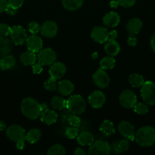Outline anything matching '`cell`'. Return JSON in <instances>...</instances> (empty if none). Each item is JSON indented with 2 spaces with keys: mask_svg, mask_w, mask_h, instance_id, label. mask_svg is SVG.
Masks as SVG:
<instances>
[{
  "mask_svg": "<svg viewBox=\"0 0 155 155\" xmlns=\"http://www.w3.org/2000/svg\"><path fill=\"white\" fill-rule=\"evenodd\" d=\"M78 134H79V131L78 127H68V128H67L66 130H65V136L70 139H74V138H76Z\"/></svg>",
  "mask_w": 155,
  "mask_h": 155,
  "instance_id": "obj_36",
  "label": "cell"
},
{
  "mask_svg": "<svg viewBox=\"0 0 155 155\" xmlns=\"http://www.w3.org/2000/svg\"><path fill=\"white\" fill-rule=\"evenodd\" d=\"M25 146V139L16 142V148L18 150H23Z\"/></svg>",
  "mask_w": 155,
  "mask_h": 155,
  "instance_id": "obj_45",
  "label": "cell"
},
{
  "mask_svg": "<svg viewBox=\"0 0 155 155\" xmlns=\"http://www.w3.org/2000/svg\"><path fill=\"white\" fill-rule=\"evenodd\" d=\"M110 152V145L102 140L93 142L88 149V154L91 155H108Z\"/></svg>",
  "mask_w": 155,
  "mask_h": 155,
  "instance_id": "obj_5",
  "label": "cell"
},
{
  "mask_svg": "<svg viewBox=\"0 0 155 155\" xmlns=\"http://www.w3.org/2000/svg\"><path fill=\"white\" fill-rule=\"evenodd\" d=\"M9 5V2L8 0H0V13L3 12H5Z\"/></svg>",
  "mask_w": 155,
  "mask_h": 155,
  "instance_id": "obj_44",
  "label": "cell"
},
{
  "mask_svg": "<svg viewBox=\"0 0 155 155\" xmlns=\"http://www.w3.org/2000/svg\"><path fill=\"white\" fill-rule=\"evenodd\" d=\"M118 2L119 5H121L124 8L132 7L135 5L136 0H116Z\"/></svg>",
  "mask_w": 155,
  "mask_h": 155,
  "instance_id": "obj_40",
  "label": "cell"
},
{
  "mask_svg": "<svg viewBox=\"0 0 155 155\" xmlns=\"http://www.w3.org/2000/svg\"><path fill=\"white\" fill-rule=\"evenodd\" d=\"M32 70L33 73L35 74H40L43 71V66L40 63L33 64L32 65Z\"/></svg>",
  "mask_w": 155,
  "mask_h": 155,
  "instance_id": "obj_42",
  "label": "cell"
},
{
  "mask_svg": "<svg viewBox=\"0 0 155 155\" xmlns=\"http://www.w3.org/2000/svg\"><path fill=\"white\" fill-rule=\"evenodd\" d=\"M115 60L112 56L104 57L100 62V68L103 70H111L115 67Z\"/></svg>",
  "mask_w": 155,
  "mask_h": 155,
  "instance_id": "obj_30",
  "label": "cell"
},
{
  "mask_svg": "<svg viewBox=\"0 0 155 155\" xmlns=\"http://www.w3.org/2000/svg\"><path fill=\"white\" fill-rule=\"evenodd\" d=\"M9 5L15 8L18 9L20 7H21L24 3V0H8Z\"/></svg>",
  "mask_w": 155,
  "mask_h": 155,
  "instance_id": "obj_41",
  "label": "cell"
},
{
  "mask_svg": "<svg viewBox=\"0 0 155 155\" xmlns=\"http://www.w3.org/2000/svg\"><path fill=\"white\" fill-rule=\"evenodd\" d=\"M11 39L12 42L15 45H21L26 42L27 38V34L26 30L21 26H14L11 29L10 33Z\"/></svg>",
  "mask_w": 155,
  "mask_h": 155,
  "instance_id": "obj_7",
  "label": "cell"
},
{
  "mask_svg": "<svg viewBox=\"0 0 155 155\" xmlns=\"http://www.w3.org/2000/svg\"><path fill=\"white\" fill-rule=\"evenodd\" d=\"M26 136V131L22 127L19 125H12L6 130V136L8 139L13 142L24 139Z\"/></svg>",
  "mask_w": 155,
  "mask_h": 155,
  "instance_id": "obj_9",
  "label": "cell"
},
{
  "mask_svg": "<svg viewBox=\"0 0 155 155\" xmlns=\"http://www.w3.org/2000/svg\"><path fill=\"white\" fill-rule=\"evenodd\" d=\"M50 77L55 79V80H59L62 78L66 73V67L63 63L61 62H54L50 68Z\"/></svg>",
  "mask_w": 155,
  "mask_h": 155,
  "instance_id": "obj_16",
  "label": "cell"
},
{
  "mask_svg": "<svg viewBox=\"0 0 155 155\" xmlns=\"http://www.w3.org/2000/svg\"><path fill=\"white\" fill-rule=\"evenodd\" d=\"M100 130L106 136H110L115 133V130L113 124L111 121L107 120H105L100 124Z\"/></svg>",
  "mask_w": 155,
  "mask_h": 155,
  "instance_id": "obj_29",
  "label": "cell"
},
{
  "mask_svg": "<svg viewBox=\"0 0 155 155\" xmlns=\"http://www.w3.org/2000/svg\"><path fill=\"white\" fill-rule=\"evenodd\" d=\"M81 119L77 116V114H73L68 117V123L71 127H78L81 125Z\"/></svg>",
  "mask_w": 155,
  "mask_h": 155,
  "instance_id": "obj_38",
  "label": "cell"
},
{
  "mask_svg": "<svg viewBox=\"0 0 155 155\" xmlns=\"http://www.w3.org/2000/svg\"><path fill=\"white\" fill-rule=\"evenodd\" d=\"M65 107L74 114H82L86 110V102L81 95H74L66 100Z\"/></svg>",
  "mask_w": 155,
  "mask_h": 155,
  "instance_id": "obj_3",
  "label": "cell"
},
{
  "mask_svg": "<svg viewBox=\"0 0 155 155\" xmlns=\"http://www.w3.org/2000/svg\"><path fill=\"white\" fill-rule=\"evenodd\" d=\"M141 28H142V22L139 18H134L129 20L126 25L127 31L132 35L138 34Z\"/></svg>",
  "mask_w": 155,
  "mask_h": 155,
  "instance_id": "obj_21",
  "label": "cell"
},
{
  "mask_svg": "<svg viewBox=\"0 0 155 155\" xmlns=\"http://www.w3.org/2000/svg\"><path fill=\"white\" fill-rule=\"evenodd\" d=\"M118 5H119V4H118V2L117 1H112L110 2V6L112 8H116Z\"/></svg>",
  "mask_w": 155,
  "mask_h": 155,
  "instance_id": "obj_52",
  "label": "cell"
},
{
  "mask_svg": "<svg viewBox=\"0 0 155 155\" xmlns=\"http://www.w3.org/2000/svg\"><path fill=\"white\" fill-rule=\"evenodd\" d=\"M40 106L41 112H43V111H44V110L49 109L48 108V105H47L46 103H45V102H43V103H41V104H40Z\"/></svg>",
  "mask_w": 155,
  "mask_h": 155,
  "instance_id": "obj_50",
  "label": "cell"
},
{
  "mask_svg": "<svg viewBox=\"0 0 155 155\" xmlns=\"http://www.w3.org/2000/svg\"><path fill=\"white\" fill-rule=\"evenodd\" d=\"M91 38L95 42L102 44L109 40V32L107 29L102 27H95L91 30Z\"/></svg>",
  "mask_w": 155,
  "mask_h": 155,
  "instance_id": "obj_13",
  "label": "cell"
},
{
  "mask_svg": "<svg viewBox=\"0 0 155 155\" xmlns=\"http://www.w3.org/2000/svg\"><path fill=\"white\" fill-rule=\"evenodd\" d=\"M106 52L110 56H115L119 54L120 51V45L115 39H109L106 42L104 46Z\"/></svg>",
  "mask_w": 155,
  "mask_h": 155,
  "instance_id": "obj_22",
  "label": "cell"
},
{
  "mask_svg": "<svg viewBox=\"0 0 155 155\" xmlns=\"http://www.w3.org/2000/svg\"><path fill=\"white\" fill-rule=\"evenodd\" d=\"M92 57H93V58H96L97 57V54L96 52H94V54H92Z\"/></svg>",
  "mask_w": 155,
  "mask_h": 155,
  "instance_id": "obj_53",
  "label": "cell"
},
{
  "mask_svg": "<svg viewBox=\"0 0 155 155\" xmlns=\"http://www.w3.org/2000/svg\"><path fill=\"white\" fill-rule=\"evenodd\" d=\"M11 27L6 24H0V36H7L10 35Z\"/></svg>",
  "mask_w": 155,
  "mask_h": 155,
  "instance_id": "obj_39",
  "label": "cell"
},
{
  "mask_svg": "<svg viewBox=\"0 0 155 155\" xmlns=\"http://www.w3.org/2000/svg\"><path fill=\"white\" fill-rule=\"evenodd\" d=\"M92 78L94 84L97 87L101 88V89H105V88L108 87V86L109 85V82H110V79H109L108 74L105 71V70L102 69V68L98 69L93 74Z\"/></svg>",
  "mask_w": 155,
  "mask_h": 155,
  "instance_id": "obj_10",
  "label": "cell"
},
{
  "mask_svg": "<svg viewBox=\"0 0 155 155\" xmlns=\"http://www.w3.org/2000/svg\"><path fill=\"white\" fill-rule=\"evenodd\" d=\"M119 102L125 108H133L137 103V96L135 92L130 89L122 91L119 95Z\"/></svg>",
  "mask_w": 155,
  "mask_h": 155,
  "instance_id": "obj_6",
  "label": "cell"
},
{
  "mask_svg": "<svg viewBox=\"0 0 155 155\" xmlns=\"http://www.w3.org/2000/svg\"><path fill=\"white\" fill-rule=\"evenodd\" d=\"M130 143L129 140L127 139H122V140H116L112 143L110 145L111 151L115 154H121L124 153L129 150Z\"/></svg>",
  "mask_w": 155,
  "mask_h": 155,
  "instance_id": "obj_17",
  "label": "cell"
},
{
  "mask_svg": "<svg viewBox=\"0 0 155 155\" xmlns=\"http://www.w3.org/2000/svg\"><path fill=\"white\" fill-rule=\"evenodd\" d=\"M117 37L116 30H111L109 32V39H115Z\"/></svg>",
  "mask_w": 155,
  "mask_h": 155,
  "instance_id": "obj_47",
  "label": "cell"
},
{
  "mask_svg": "<svg viewBox=\"0 0 155 155\" xmlns=\"http://www.w3.org/2000/svg\"><path fill=\"white\" fill-rule=\"evenodd\" d=\"M65 104H66V100L64 99L62 97L60 96H54L52 98L50 104L52 107L55 110H61L65 107Z\"/></svg>",
  "mask_w": 155,
  "mask_h": 155,
  "instance_id": "obj_31",
  "label": "cell"
},
{
  "mask_svg": "<svg viewBox=\"0 0 155 155\" xmlns=\"http://www.w3.org/2000/svg\"><path fill=\"white\" fill-rule=\"evenodd\" d=\"M135 140L140 146H152L155 144V129L148 126L141 127L135 133Z\"/></svg>",
  "mask_w": 155,
  "mask_h": 155,
  "instance_id": "obj_1",
  "label": "cell"
},
{
  "mask_svg": "<svg viewBox=\"0 0 155 155\" xmlns=\"http://www.w3.org/2000/svg\"><path fill=\"white\" fill-rule=\"evenodd\" d=\"M58 83L56 82V80L50 77L48 80L44 83V87L46 90L48 91H55L57 89Z\"/></svg>",
  "mask_w": 155,
  "mask_h": 155,
  "instance_id": "obj_35",
  "label": "cell"
},
{
  "mask_svg": "<svg viewBox=\"0 0 155 155\" xmlns=\"http://www.w3.org/2000/svg\"><path fill=\"white\" fill-rule=\"evenodd\" d=\"M37 60L42 65H51L56 60V54L52 48H43L38 51Z\"/></svg>",
  "mask_w": 155,
  "mask_h": 155,
  "instance_id": "obj_8",
  "label": "cell"
},
{
  "mask_svg": "<svg viewBox=\"0 0 155 155\" xmlns=\"http://www.w3.org/2000/svg\"><path fill=\"white\" fill-rule=\"evenodd\" d=\"M57 89L61 95L67 96V95H71V92L74 91V86L70 80H63L58 83Z\"/></svg>",
  "mask_w": 155,
  "mask_h": 155,
  "instance_id": "obj_19",
  "label": "cell"
},
{
  "mask_svg": "<svg viewBox=\"0 0 155 155\" xmlns=\"http://www.w3.org/2000/svg\"><path fill=\"white\" fill-rule=\"evenodd\" d=\"M28 30L31 34H36V33L40 31V26L38 23L35 22V21H32L29 24Z\"/></svg>",
  "mask_w": 155,
  "mask_h": 155,
  "instance_id": "obj_37",
  "label": "cell"
},
{
  "mask_svg": "<svg viewBox=\"0 0 155 155\" xmlns=\"http://www.w3.org/2000/svg\"><path fill=\"white\" fill-rule=\"evenodd\" d=\"M62 3L66 10L73 12L81 7L84 0H62Z\"/></svg>",
  "mask_w": 155,
  "mask_h": 155,
  "instance_id": "obj_28",
  "label": "cell"
},
{
  "mask_svg": "<svg viewBox=\"0 0 155 155\" xmlns=\"http://www.w3.org/2000/svg\"><path fill=\"white\" fill-rule=\"evenodd\" d=\"M74 154L75 155H85L86 154V153H85L84 150L82 149V148H76L75 151H74Z\"/></svg>",
  "mask_w": 155,
  "mask_h": 155,
  "instance_id": "obj_48",
  "label": "cell"
},
{
  "mask_svg": "<svg viewBox=\"0 0 155 155\" xmlns=\"http://www.w3.org/2000/svg\"><path fill=\"white\" fill-rule=\"evenodd\" d=\"M138 43V40H137V38L134 36V35L130 34V36L128 37V44H129L130 46H135Z\"/></svg>",
  "mask_w": 155,
  "mask_h": 155,
  "instance_id": "obj_43",
  "label": "cell"
},
{
  "mask_svg": "<svg viewBox=\"0 0 155 155\" xmlns=\"http://www.w3.org/2000/svg\"><path fill=\"white\" fill-rule=\"evenodd\" d=\"M5 12L7 14H9V15H15V14L18 12V9L12 7V6H10L9 5H8V7H7V8H6Z\"/></svg>",
  "mask_w": 155,
  "mask_h": 155,
  "instance_id": "obj_46",
  "label": "cell"
},
{
  "mask_svg": "<svg viewBox=\"0 0 155 155\" xmlns=\"http://www.w3.org/2000/svg\"><path fill=\"white\" fill-rule=\"evenodd\" d=\"M26 45L29 51L36 53L42 49L43 42L40 36L36 34H31L30 36H27L26 39Z\"/></svg>",
  "mask_w": 155,
  "mask_h": 155,
  "instance_id": "obj_12",
  "label": "cell"
},
{
  "mask_svg": "<svg viewBox=\"0 0 155 155\" xmlns=\"http://www.w3.org/2000/svg\"><path fill=\"white\" fill-rule=\"evenodd\" d=\"M42 133L39 129H32L27 133H26L25 141L30 144L36 143L40 139Z\"/></svg>",
  "mask_w": 155,
  "mask_h": 155,
  "instance_id": "obj_27",
  "label": "cell"
},
{
  "mask_svg": "<svg viewBox=\"0 0 155 155\" xmlns=\"http://www.w3.org/2000/svg\"><path fill=\"white\" fill-rule=\"evenodd\" d=\"M77 141L82 146H88L94 142V136L88 131H83L77 136Z\"/></svg>",
  "mask_w": 155,
  "mask_h": 155,
  "instance_id": "obj_23",
  "label": "cell"
},
{
  "mask_svg": "<svg viewBox=\"0 0 155 155\" xmlns=\"http://www.w3.org/2000/svg\"><path fill=\"white\" fill-rule=\"evenodd\" d=\"M21 110L23 115L30 120L37 119L41 114L40 104L33 98L23 99L21 104Z\"/></svg>",
  "mask_w": 155,
  "mask_h": 155,
  "instance_id": "obj_2",
  "label": "cell"
},
{
  "mask_svg": "<svg viewBox=\"0 0 155 155\" xmlns=\"http://www.w3.org/2000/svg\"><path fill=\"white\" fill-rule=\"evenodd\" d=\"M40 117V120L46 125H52V124H55L58 119V114H56V112H55L54 110H50V109H47V110L41 112Z\"/></svg>",
  "mask_w": 155,
  "mask_h": 155,
  "instance_id": "obj_20",
  "label": "cell"
},
{
  "mask_svg": "<svg viewBox=\"0 0 155 155\" xmlns=\"http://www.w3.org/2000/svg\"><path fill=\"white\" fill-rule=\"evenodd\" d=\"M129 82L132 87H140L144 83V77L138 74H133L130 75L129 78Z\"/></svg>",
  "mask_w": 155,
  "mask_h": 155,
  "instance_id": "obj_32",
  "label": "cell"
},
{
  "mask_svg": "<svg viewBox=\"0 0 155 155\" xmlns=\"http://www.w3.org/2000/svg\"><path fill=\"white\" fill-rule=\"evenodd\" d=\"M15 64H16V60L15 57L7 54L5 56H3L2 58L0 60V68L2 71H7V70L13 68L15 66Z\"/></svg>",
  "mask_w": 155,
  "mask_h": 155,
  "instance_id": "obj_25",
  "label": "cell"
},
{
  "mask_svg": "<svg viewBox=\"0 0 155 155\" xmlns=\"http://www.w3.org/2000/svg\"><path fill=\"white\" fill-rule=\"evenodd\" d=\"M105 101L106 97L100 91H95L88 97V102L93 108H100L103 106Z\"/></svg>",
  "mask_w": 155,
  "mask_h": 155,
  "instance_id": "obj_15",
  "label": "cell"
},
{
  "mask_svg": "<svg viewBox=\"0 0 155 155\" xmlns=\"http://www.w3.org/2000/svg\"><path fill=\"white\" fill-rule=\"evenodd\" d=\"M134 111L140 115H144L148 112V106L147 104L142 102H137L133 107Z\"/></svg>",
  "mask_w": 155,
  "mask_h": 155,
  "instance_id": "obj_34",
  "label": "cell"
},
{
  "mask_svg": "<svg viewBox=\"0 0 155 155\" xmlns=\"http://www.w3.org/2000/svg\"><path fill=\"white\" fill-rule=\"evenodd\" d=\"M40 33L46 38H53L58 33V25L56 22L47 21L43 24L40 27Z\"/></svg>",
  "mask_w": 155,
  "mask_h": 155,
  "instance_id": "obj_14",
  "label": "cell"
},
{
  "mask_svg": "<svg viewBox=\"0 0 155 155\" xmlns=\"http://www.w3.org/2000/svg\"><path fill=\"white\" fill-rule=\"evenodd\" d=\"M141 95L143 101L148 105L155 104V83L153 82H144L141 86Z\"/></svg>",
  "mask_w": 155,
  "mask_h": 155,
  "instance_id": "obj_4",
  "label": "cell"
},
{
  "mask_svg": "<svg viewBox=\"0 0 155 155\" xmlns=\"http://www.w3.org/2000/svg\"><path fill=\"white\" fill-rule=\"evenodd\" d=\"M65 153L66 151H65V148L59 144L53 145L47 151L48 155H64L65 154Z\"/></svg>",
  "mask_w": 155,
  "mask_h": 155,
  "instance_id": "obj_33",
  "label": "cell"
},
{
  "mask_svg": "<svg viewBox=\"0 0 155 155\" xmlns=\"http://www.w3.org/2000/svg\"><path fill=\"white\" fill-rule=\"evenodd\" d=\"M118 130L125 139H129V141L135 140V127L129 121L123 120L120 122L118 125Z\"/></svg>",
  "mask_w": 155,
  "mask_h": 155,
  "instance_id": "obj_11",
  "label": "cell"
},
{
  "mask_svg": "<svg viewBox=\"0 0 155 155\" xmlns=\"http://www.w3.org/2000/svg\"><path fill=\"white\" fill-rule=\"evenodd\" d=\"M150 46H151L153 51L155 52V34L152 36L151 39H150Z\"/></svg>",
  "mask_w": 155,
  "mask_h": 155,
  "instance_id": "obj_49",
  "label": "cell"
},
{
  "mask_svg": "<svg viewBox=\"0 0 155 155\" xmlns=\"http://www.w3.org/2000/svg\"><path fill=\"white\" fill-rule=\"evenodd\" d=\"M103 22L108 27H115L119 24L120 17L116 12H109L103 18Z\"/></svg>",
  "mask_w": 155,
  "mask_h": 155,
  "instance_id": "obj_18",
  "label": "cell"
},
{
  "mask_svg": "<svg viewBox=\"0 0 155 155\" xmlns=\"http://www.w3.org/2000/svg\"><path fill=\"white\" fill-rule=\"evenodd\" d=\"M5 128V124L2 120H0V132L2 131Z\"/></svg>",
  "mask_w": 155,
  "mask_h": 155,
  "instance_id": "obj_51",
  "label": "cell"
},
{
  "mask_svg": "<svg viewBox=\"0 0 155 155\" xmlns=\"http://www.w3.org/2000/svg\"><path fill=\"white\" fill-rule=\"evenodd\" d=\"M36 59L37 56L36 55V53L29 50L25 52H23L20 56V60L24 65H33V64L36 63Z\"/></svg>",
  "mask_w": 155,
  "mask_h": 155,
  "instance_id": "obj_26",
  "label": "cell"
},
{
  "mask_svg": "<svg viewBox=\"0 0 155 155\" xmlns=\"http://www.w3.org/2000/svg\"><path fill=\"white\" fill-rule=\"evenodd\" d=\"M12 51V42L6 36H0V57H3Z\"/></svg>",
  "mask_w": 155,
  "mask_h": 155,
  "instance_id": "obj_24",
  "label": "cell"
}]
</instances>
